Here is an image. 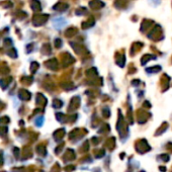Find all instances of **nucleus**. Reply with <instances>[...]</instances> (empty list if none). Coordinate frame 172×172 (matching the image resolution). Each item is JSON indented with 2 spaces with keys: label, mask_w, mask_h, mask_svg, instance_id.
Listing matches in <instances>:
<instances>
[{
  "label": "nucleus",
  "mask_w": 172,
  "mask_h": 172,
  "mask_svg": "<svg viewBox=\"0 0 172 172\" xmlns=\"http://www.w3.org/2000/svg\"><path fill=\"white\" fill-rule=\"evenodd\" d=\"M159 169H160V170L162 171V172L166 171V168H164V166H160V167H159Z\"/></svg>",
  "instance_id": "nucleus-2"
},
{
  "label": "nucleus",
  "mask_w": 172,
  "mask_h": 172,
  "mask_svg": "<svg viewBox=\"0 0 172 172\" xmlns=\"http://www.w3.org/2000/svg\"><path fill=\"white\" fill-rule=\"evenodd\" d=\"M141 172H145V171H141Z\"/></svg>",
  "instance_id": "nucleus-3"
},
{
  "label": "nucleus",
  "mask_w": 172,
  "mask_h": 172,
  "mask_svg": "<svg viewBox=\"0 0 172 172\" xmlns=\"http://www.w3.org/2000/svg\"><path fill=\"white\" fill-rule=\"evenodd\" d=\"M169 158H170V157H169V155H167V154H162V155L158 156V159L162 160L163 162H168Z\"/></svg>",
  "instance_id": "nucleus-1"
}]
</instances>
